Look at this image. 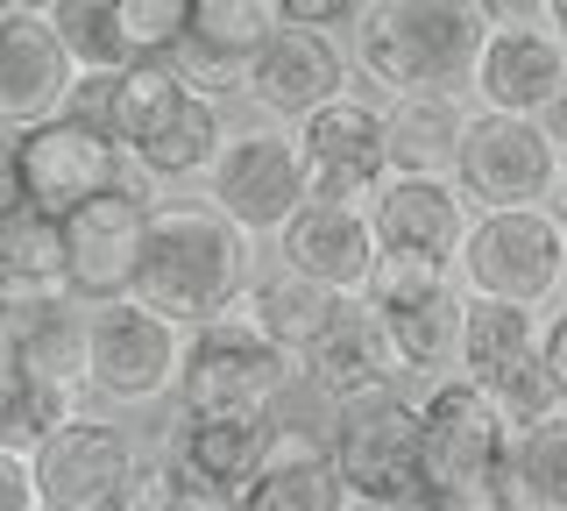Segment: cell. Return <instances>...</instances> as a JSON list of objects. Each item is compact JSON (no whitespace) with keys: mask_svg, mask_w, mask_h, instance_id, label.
Listing matches in <instances>:
<instances>
[{"mask_svg":"<svg viewBox=\"0 0 567 511\" xmlns=\"http://www.w3.org/2000/svg\"><path fill=\"white\" fill-rule=\"evenodd\" d=\"M248 277H256V242L227 214H213L206 200L199 206H150L128 298L185 334V327H206L220 313H235Z\"/></svg>","mask_w":567,"mask_h":511,"instance_id":"cell-1","label":"cell"},{"mask_svg":"<svg viewBox=\"0 0 567 511\" xmlns=\"http://www.w3.org/2000/svg\"><path fill=\"white\" fill-rule=\"evenodd\" d=\"M489 29L475 22L468 0H362L354 8L348 64L390 100L404 93H461L468 64Z\"/></svg>","mask_w":567,"mask_h":511,"instance_id":"cell-2","label":"cell"},{"mask_svg":"<svg viewBox=\"0 0 567 511\" xmlns=\"http://www.w3.org/2000/svg\"><path fill=\"white\" fill-rule=\"evenodd\" d=\"M114 143L135 156L142 178H192L227 143L220 100L185 85L164 58L114 72Z\"/></svg>","mask_w":567,"mask_h":511,"instance_id":"cell-3","label":"cell"},{"mask_svg":"<svg viewBox=\"0 0 567 511\" xmlns=\"http://www.w3.org/2000/svg\"><path fill=\"white\" fill-rule=\"evenodd\" d=\"M560 277H567V221L554 206H496V214H475L461 249H454L461 298H483V306L539 313L560 298Z\"/></svg>","mask_w":567,"mask_h":511,"instance_id":"cell-4","label":"cell"},{"mask_svg":"<svg viewBox=\"0 0 567 511\" xmlns=\"http://www.w3.org/2000/svg\"><path fill=\"white\" fill-rule=\"evenodd\" d=\"M291 377H298V356L262 341L241 313H220L206 327H185L171 391L185 412H270Z\"/></svg>","mask_w":567,"mask_h":511,"instance_id":"cell-5","label":"cell"},{"mask_svg":"<svg viewBox=\"0 0 567 511\" xmlns=\"http://www.w3.org/2000/svg\"><path fill=\"white\" fill-rule=\"evenodd\" d=\"M369 313H377L390 356L398 369H419V377H454V348H461V285L447 263H425V256H377L369 270Z\"/></svg>","mask_w":567,"mask_h":511,"instance_id":"cell-6","label":"cell"},{"mask_svg":"<svg viewBox=\"0 0 567 511\" xmlns=\"http://www.w3.org/2000/svg\"><path fill=\"white\" fill-rule=\"evenodd\" d=\"M14 171H22V206L43 221L79 214L100 192H150V178L135 171L128 150L79 129V121H64V114L14 135Z\"/></svg>","mask_w":567,"mask_h":511,"instance_id":"cell-7","label":"cell"},{"mask_svg":"<svg viewBox=\"0 0 567 511\" xmlns=\"http://www.w3.org/2000/svg\"><path fill=\"white\" fill-rule=\"evenodd\" d=\"M327 462H333V476H341V490L354 504L419 498V490H425V469H419V405L398 398V391L333 405Z\"/></svg>","mask_w":567,"mask_h":511,"instance_id":"cell-8","label":"cell"},{"mask_svg":"<svg viewBox=\"0 0 567 511\" xmlns=\"http://www.w3.org/2000/svg\"><path fill=\"white\" fill-rule=\"evenodd\" d=\"M454 192L475 206V214H496V206H546L560 178V135L546 121H518V114H468L454 150Z\"/></svg>","mask_w":567,"mask_h":511,"instance_id":"cell-9","label":"cell"},{"mask_svg":"<svg viewBox=\"0 0 567 511\" xmlns=\"http://www.w3.org/2000/svg\"><path fill=\"white\" fill-rule=\"evenodd\" d=\"M306 156H298V135L291 129H248V135H227L220 156L206 164V206L227 214L248 242L277 235L284 221L306 206Z\"/></svg>","mask_w":567,"mask_h":511,"instance_id":"cell-10","label":"cell"},{"mask_svg":"<svg viewBox=\"0 0 567 511\" xmlns=\"http://www.w3.org/2000/svg\"><path fill=\"white\" fill-rule=\"evenodd\" d=\"M135 469V440L114 419L71 412L64 427H50L29 448V483L35 511H114Z\"/></svg>","mask_w":567,"mask_h":511,"instance_id":"cell-11","label":"cell"},{"mask_svg":"<svg viewBox=\"0 0 567 511\" xmlns=\"http://www.w3.org/2000/svg\"><path fill=\"white\" fill-rule=\"evenodd\" d=\"M504 454H511V419L461 377H440L419 398V469L425 490H454V483H504Z\"/></svg>","mask_w":567,"mask_h":511,"instance_id":"cell-12","label":"cell"},{"mask_svg":"<svg viewBox=\"0 0 567 511\" xmlns=\"http://www.w3.org/2000/svg\"><path fill=\"white\" fill-rule=\"evenodd\" d=\"M177 341L185 334L135 298H106L85 313V384L114 405H150L177 384Z\"/></svg>","mask_w":567,"mask_h":511,"instance_id":"cell-13","label":"cell"},{"mask_svg":"<svg viewBox=\"0 0 567 511\" xmlns=\"http://www.w3.org/2000/svg\"><path fill=\"white\" fill-rule=\"evenodd\" d=\"M150 206H156L150 192H100V200H85L79 214L58 221V242H64V298H85V306L128 298Z\"/></svg>","mask_w":567,"mask_h":511,"instance_id":"cell-14","label":"cell"},{"mask_svg":"<svg viewBox=\"0 0 567 511\" xmlns=\"http://www.w3.org/2000/svg\"><path fill=\"white\" fill-rule=\"evenodd\" d=\"M298 156H306V192L312 200H333V206H362L377 178L390 171V150H383V108H369L362 93H341L327 100L319 114L298 121Z\"/></svg>","mask_w":567,"mask_h":511,"instance_id":"cell-15","label":"cell"},{"mask_svg":"<svg viewBox=\"0 0 567 511\" xmlns=\"http://www.w3.org/2000/svg\"><path fill=\"white\" fill-rule=\"evenodd\" d=\"M362 221H369L377 256H425V263H447L454 270V249H461V235H468L475 206L454 192V178L383 171L377 192L362 200Z\"/></svg>","mask_w":567,"mask_h":511,"instance_id":"cell-16","label":"cell"},{"mask_svg":"<svg viewBox=\"0 0 567 511\" xmlns=\"http://www.w3.org/2000/svg\"><path fill=\"white\" fill-rule=\"evenodd\" d=\"M241 93L270 121L291 129V121H306V114L327 108V100L348 93V50L333 37H319V29H277V37L241 64Z\"/></svg>","mask_w":567,"mask_h":511,"instance_id":"cell-17","label":"cell"},{"mask_svg":"<svg viewBox=\"0 0 567 511\" xmlns=\"http://www.w3.org/2000/svg\"><path fill=\"white\" fill-rule=\"evenodd\" d=\"M298 369H306V384L327 405H354V398H377V391H398V356H390L377 313H369L362 292L333 298L327 320L306 348H298Z\"/></svg>","mask_w":567,"mask_h":511,"instance_id":"cell-18","label":"cell"},{"mask_svg":"<svg viewBox=\"0 0 567 511\" xmlns=\"http://www.w3.org/2000/svg\"><path fill=\"white\" fill-rule=\"evenodd\" d=\"M468 85L483 100V114L546 121L567 100V50L546 29H489L468 64Z\"/></svg>","mask_w":567,"mask_h":511,"instance_id":"cell-19","label":"cell"},{"mask_svg":"<svg viewBox=\"0 0 567 511\" xmlns=\"http://www.w3.org/2000/svg\"><path fill=\"white\" fill-rule=\"evenodd\" d=\"M277 249H284V270L319 285V292H333V298L362 292L369 270H377V242H369L362 206H333V200L298 206V214L277 227Z\"/></svg>","mask_w":567,"mask_h":511,"instance_id":"cell-20","label":"cell"},{"mask_svg":"<svg viewBox=\"0 0 567 511\" xmlns=\"http://www.w3.org/2000/svg\"><path fill=\"white\" fill-rule=\"evenodd\" d=\"M79 72L58 50L43 14H0V129H35V121H58Z\"/></svg>","mask_w":567,"mask_h":511,"instance_id":"cell-21","label":"cell"},{"mask_svg":"<svg viewBox=\"0 0 567 511\" xmlns=\"http://www.w3.org/2000/svg\"><path fill=\"white\" fill-rule=\"evenodd\" d=\"M0 327L35 384H85V313H71L64 292H0Z\"/></svg>","mask_w":567,"mask_h":511,"instance_id":"cell-22","label":"cell"},{"mask_svg":"<svg viewBox=\"0 0 567 511\" xmlns=\"http://www.w3.org/2000/svg\"><path fill=\"white\" fill-rule=\"evenodd\" d=\"M348 490L327 462V440L306 427H277L262 469L235 490V511H341Z\"/></svg>","mask_w":567,"mask_h":511,"instance_id":"cell-23","label":"cell"},{"mask_svg":"<svg viewBox=\"0 0 567 511\" xmlns=\"http://www.w3.org/2000/svg\"><path fill=\"white\" fill-rule=\"evenodd\" d=\"M270 440H277V419L270 412H185V440H177L171 462L185 469L192 483L235 498L248 476L262 469Z\"/></svg>","mask_w":567,"mask_h":511,"instance_id":"cell-24","label":"cell"},{"mask_svg":"<svg viewBox=\"0 0 567 511\" xmlns=\"http://www.w3.org/2000/svg\"><path fill=\"white\" fill-rule=\"evenodd\" d=\"M461 114L454 93H404L383 108V150H390V171H412V178H447L454 171V150H461Z\"/></svg>","mask_w":567,"mask_h":511,"instance_id":"cell-25","label":"cell"},{"mask_svg":"<svg viewBox=\"0 0 567 511\" xmlns=\"http://www.w3.org/2000/svg\"><path fill=\"white\" fill-rule=\"evenodd\" d=\"M539 356V320L518 306H483L468 298L461 306V348H454V377L475 384V391H496L511 369H525Z\"/></svg>","mask_w":567,"mask_h":511,"instance_id":"cell-26","label":"cell"},{"mask_svg":"<svg viewBox=\"0 0 567 511\" xmlns=\"http://www.w3.org/2000/svg\"><path fill=\"white\" fill-rule=\"evenodd\" d=\"M504 490L518 511H567V412L554 405L546 419L511 433L504 454Z\"/></svg>","mask_w":567,"mask_h":511,"instance_id":"cell-27","label":"cell"},{"mask_svg":"<svg viewBox=\"0 0 567 511\" xmlns=\"http://www.w3.org/2000/svg\"><path fill=\"white\" fill-rule=\"evenodd\" d=\"M327 306H333V292H319V285H306V277H291V270L248 277V292L235 298V313L262 334V341H277L284 356H298V348L312 341L319 320H327Z\"/></svg>","mask_w":567,"mask_h":511,"instance_id":"cell-28","label":"cell"},{"mask_svg":"<svg viewBox=\"0 0 567 511\" xmlns=\"http://www.w3.org/2000/svg\"><path fill=\"white\" fill-rule=\"evenodd\" d=\"M0 277H8V292H64V242H58V221L29 214V206L0 221Z\"/></svg>","mask_w":567,"mask_h":511,"instance_id":"cell-29","label":"cell"},{"mask_svg":"<svg viewBox=\"0 0 567 511\" xmlns=\"http://www.w3.org/2000/svg\"><path fill=\"white\" fill-rule=\"evenodd\" d=\"M43 22H50V37H58V50L71 58V72H128L114 8H100V0H58Z\"/></svg>","mask_w":567,"mask_h":511,"instance_id":"cell-30","label":"cell"},{"mask_svg":"<svg viewBox=\"0 0 567 511\" xmlns=\"http://www.w3.org/2000/svg\"><path fill=\"white\" fill-rule=\"evenodd\" d=\"M192 14H199V0H114V29H121L128 64L171 58V50L192 37Z\"/></svg>","mask_w":567,"mask_h":511,"instance_id":"cell-31","label":"cell"},{"mask_svg":"<svg viewBox=\"0 0 567 511\" xmlns=\"http://www.w3.org/2000/svg\"><path fill=\"white\" fill-rule=\"evenodd\" d=\"M433 511H518L504 483H454V490H425Z\"/></svg>","mask_w":567,"mask_h":511,"instance_id":"cell-32","label":"cell"},{"mask_svg":"<svg viewBox=\"0 0 567 511\" xmlns=\"http://www.w3.org/2000/svg\"><path fill=\"white\" fill-rule=\"evenodd\" d=\"M277 8H284V29H319V37H327V29L354 22L362 0H277Z\"/></svg>","mask_w":567,"mask_h":511,"instance_id":"cell-33","label":"cell"},{"mask_svg":"<svg viewBox=\"0 0 567 511\" xmlns=\"http://www.w3.org/2000/svg\"><path fill=\"white\" fill-rule=\"evenodd\" d=\"M539 369H546V384H554V405L567 412V313H554V320L539 327Z\"/></svg>","mask_w":567,"mask_h":511,"instance_id":"cell-34","label":"cell"},{"mask_svg":"<svg viewBox=\"0 0 567 511\" xmlns=\"http://www.w3.org/2000/svg\"><path fill=\"white\" fill-rule=\"evenodd\" d=\"M483 29H546V0H468Z\"/></svg>","mask_w":567,"mask_h":511,"instance_id":"cell-35","label":"cell"},{"mask_svg":"<svg viewBox=\"0 0 567 511\" xmlns=\"http://www.w3.org/2000/svg\"><path fill=\"white\" fill-rule=\"evenodd\" d=\"M0 511H35L29 454H8V448H0Z\"/></svg>","mask_w":567,"mask_h":511,"instance_id":"cell-36","label":"cell"},{"mask_svg":"<svg viewBox=\"0 0 567 511\" xmlns=\"http://www.w3.org/2000/svg\"><path fill=\"white\" fill-rule=\"evenodd\" d=\"M156 511H235V498H220V490H206V483H192L185 469H177V483H171V498L156 504Z\"/></svg>","mask_w":567,"mask_h":511,"instance_id":"cell-37","label":"cell"},{"mask_svg":"<svg viewBox=\"0 0 567 511\" xmlns=\"http://www.w3.org/2000/svg\"><path fill=\"white\" fill-rule=\"evenodd\" d=\"M22 214V171H14V129H0V221Z\"/></svg>","mask_w":567,"mask_h":511,"instance_id":"cell-38","label":"cell"},{"mask_svg":"<svg viewBox=\"0 0 567 511\" xmlns=\"http://www.w3.org/2000/svg\"><path fill=\"white\" fill-rule=\"evenodd\" d=\"M29 384V369H22V356H14V341H8V327H0V412L14 405V391Z\"/></svg>","mask_w":567,"mask_h":511,"instance_id":"cell-39","label":"cell"},{"mask_svg":"<svg viewBox=\"0 0 567 511\" xmlns=\"http://www.w3.org/2000/svg\"><path fill=\"white\" fill-rule=\"evenodd\" d=\"M546 37L567 50V0H546Z\"/></svg>","mask_w":567,"mask_h":511,"instance_id":"cell-40","label":"cell"},{"mask_svg":"<svg viewBox=\"0 0 567 511\" xmlns=\"http://www.w3.org/2000/svg\"><path fill=\"white\" fill-rule=\"evenodd\" d=\"M546 206H554V214L567 221V156H560V178H554V200H546Z\"/></svg>","mask_w":567,"mask_h":511,"instance_id":"cell-41","label":"cell"},{"mask_svg":"<svg viewBox=\"0 0 567 511\" xmlns=\"http://www.w3.org/2000/svg\"><path fill=\"white\" fill-rule=\"evenodd\" d=\"M369 511H433V504H425V490H419V498H398V504H369Z\"/></svg>","mask_w":567,"mask_h":511,"instance_id":"cell-42","label":"cell"},{"mask_svg":"<svg viewBox=\"0 0 567 511\" xmlns=\"http://www.w3.org/2000/svg\"><path fill=\"white\" fill-rule=\"evenodd\" d=\"M8 8H14V14H50L58 0H8Z\"/></svg>","mask_w":567,"mask_h":511,"instance_id":"cell-43","label":"cell"},{"mask_svg":"<svg viewBox=\"0 0 567 511\" xmlns=\"http://www.w3.org/2000/svg\"><path fill=\"white\" fill-rule=\"evenodd\" d=\"M341 511H369V504H354V498H348V504H341Z\"/></svg>","mask_w":567,"mask_h":511,"instance_id":"cell-44","label":"cell"},{"mask_svg":"<svg viewBox=\"0 0 567 511\" xmlns=\"http://www.w3.org/2000/svg\"><path fill=\"white\" fill-rule=\"evenodd\" d=\"M100 8H114V0H100Z\"/></svg>","mask_w":567,"mask_h":511,"instance_id":"cell-45","label":"cell"},{"mask_svg":"<svg viewBox=\"0 0 567 511\" xmlns=\"http://www.w3.org/2000/svg\"><path fill=\"white\" fill-rule=\"evenodd\" d=\"M0 14H8V0H0Z\"/></svg>","mask_w":567,"mask_h":511,"instance_id":"cell-46","label":"cell"},{"mask_svg":"<svg viewBox=\"0 0 567 511\" xmlns=\"http://www.w3.org/2000/svg\"><path fill=\"white\" fill-rule=\"evenodd\" d=\"M560 292H567V277H560Z\"/></svg>","mask_w":567,"mask_h":511,"instance_id":"cell-47","label":"cell"}]
</instances>
